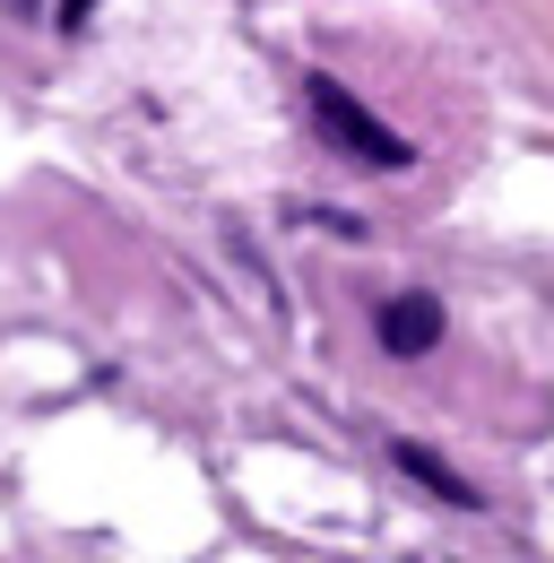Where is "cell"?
<instances>
[{
  "instance_id": "cell-6",
  "label": "cell",
  "mask_w": 554,
  "mask_h": 563,
  "mask_svg": "<svg viewBox=\"0 0 554 563\" xmlns=\"http://www.w3.org/2000/svg\"><path fill=\"white\" fill-rule=\"evenodd\" d=\"M0 9H18V18H35V9H44V0H0Z\"/></svg>"
},
{
  "instance_id": "cell-3",
  "label": "cell",
  "mask_w": 554,
  "mask_h": 563,
  "mask_svg": "<svg viewBox=\"0 0 554 563\" xmlns=\"http://www.w3.org/2000/svg\"><path fill=\"white\" fill-rule=\"evenodd\" d=\"M399 468H408V477H416V486H424V494H442L451 511H477V486H468V477H459L451 460H433L424 442H399Z\"/></svg>"
},
{
  "instance_id": "cell-4",
  "label": "cell",
  "mask_w": 554,
  "mask_h": 563,
  "mask_svg": "<svg viewBox=\"0 0 554 563\" xmlns=\"http://www.w3.org/2000/svg\"><path fill=\"white\" fill-rule=\"evenodd\" d=\"M303 217H312L321 234H339V243H364V225H355V217H339V209H303Z\"/></svg>"
},
{
  "instance_id": "cell-5",
  "label": "cell",
  "mask_w": 554,
  "mask_h": 563,
  "mask_svg": "<svg viewBox=\"0 0 554 563\" xmlns=\"http://www.w3.org/2000/svg\"><path fill=\"white\" fill-rule=\"evenodd\" d=\"M87 9H96V0H53V18H62V35H78V26H87Z\"/></svg>"
},
{
  "instance_id": "cell-1",
  "label": "cell",
  "mask_w": 554,
  "mask_h": 563,
  "mask_svg": "<svg viewBox=\"0 0 554 563\" xmlns=\"http://www.w3.org/2000/svg\"><path fill=\"white\" fill-rule=\"evenodd\" d=\"M303 113H312V131L339 147V156H355L364 174H408L416 165V147L399 140V131H381V113H364L339 78H321V70L303 78Z\"/></svg>"
},
{
  "instance_id": "cell-2",
  "label": "cell",
  "mask_w": 554,
  "mask_h": 563,
  "mask_svg": "<svg viewBox=\"0 0 554 563\" xmlns=\"http://www.w3.org/2000/svg\"><path fill=\"white\" fill-rule=\"evenodd\" d=\"M373 321H381V347L390 355H433L442 347V303H433V295H390Z\"/></svg>"
}]
</instances>
